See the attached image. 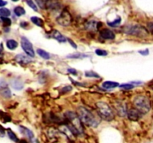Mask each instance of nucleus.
Returning <instances> with one entry per match:
<instances>
[{
    "mask_svg": "<svg viewBox=\"0 0 153 143\" xmlns=\"http://www.w3.org/2000/svg\"><path fill=\"white\" fill-rule=\"evenodd\" d=\"M78 116L79 117L81 122L88 127H96L99 124V120L93 114L91 111L87 110L84 107H79L77 109Z\"/></svg>",
    "mask_w": 153,
    "mask_h": 143,
    "instance_id": "nucleus-1",
    "label": "nucleus"
},
{
    "mask_svg": "<svg viewBox=\"0 0 153 143\" xmlns=\"http://www.w3.org/2000/svg\"><path fill=\"white\" fill-rule=\"evenodd\" d=\"M96 110L100 118L105 121H112L114 119V114L111 107L104 101H99L96 103Z\"/></svg>",
    "mask_w": 153,
    "mask_h": 143,
    "instance_id": "nucleus-2",
    "label": "nucleus"
},
{
    "mask_svg": "<svg viewBox=\"0 0 153 143\" xmlns=\"http://www.w3.org/2000/svg\"><path fill=\"white\" fill-rule=\"evenodd\" d=\"M134 105L135 108L142 114H146L151 109V103L146 96H138L134 99Z\"/></svg>",
    "mask_w": 153,
    "mask_h": 143,
    "instance_id": "nucleus-3",
    "label": "nucleus"
},
{
    "mask_svg": "<svg viewBox=\"0 0 153 143\" xmlns=\"http://www.w3.org/2000/svg\"><path fill=\"white\" fill-rule=\"evenodd\" d=\"M124 32L129 35H132L134 37H144L149 36V31L145 27L140 25H129L124 28Z\"/></svg>",
    "mask_w": 153,
    "mask_h": 143,
    "instance_id": "nucleus-4",
    "label": "nucleus"
},
{
    "mask_svg": "<svg viewBox=\"0 0 153 143\" xmlns=\"http://www.w3.org/2000/svg\"><path fill=\"white\" fill-rule=\"evenodd\" d=\"M65 117L70 122V123H68V124L74 127L75 130H77L79 133L83 132L82 122H81L79 117L77 116V114H75V113H73L72 111H68L65 113Z\"/></svg>",
    "mask_w": 153,
    "mask_h": 143,
    "instance_id": "nucleus-5",
    "label": "nucleus"
},
{
    "mask_svg": "<svg viewBox=\"0 0 153 143\" xmlns=\"http://www.w3.org/2000/svg\"><path fill=\"white\" fill-rule=\"evenodd\" d=\"M56 21L61 26H68L72 23L73 18H72L71 14L69 13V11L64 10L61 12L59 16H57Z\"/></svg>",
    "mask_w": 153,
    "mask_h": 143,
    "instance_id": "nucleus-6",
    "label": "nucleus"
},
{
    "mask_svg": "<svg viewBox=\"0 0 153 143\" xmlns=\"http://www.w3.org/2000/svg\"><path fill=\"white\" fill-rule=\"evenodd\" d=\"M21 46H22V49L24 50L25 52L27 54V55L31 57V58L35 57V50L33 49V45L26 37H23L21 38Z\"/></svg>",
    "mask_w": 153,
    "mask_h": 143,
    "instance_id": "nucleus-7",
    "label": "nucleus"
},
{
    "mask_svg": "<svg viewBox=\"0 0 153 143\" xmlns=\"http://www.w3.org/2000/svg\"><path fill=\"white\" fill-rule=\"evenodd\" d=\"M0 95L5 98L11 97V92L8 88L6 80L3 78H0Z\"/></svg>",
    "mask_w": 153,
    "mask_h": 143,
    "instance_id": "nucleus-8",
    "label": "nucleus"
},
{
    "mask_svg": "<svg viewBox=\"0 0 153 143\" xmlns=\"http://www.w3.org/2000/svg\"><path fill=\"white\" fill-rule=\"evenodd\" d=\"M126 115L128 116V118H129V120L135 122V121L139 120L141 117H142L143 114L141 113L140 111H138L136 108H132L130 109V110L127 112V114H126Z\"/></svg>",
    "mask_w": 153,
    "mask_h": 143,
    "instance_id": "nucleus-9",
    "label": "nucleus"
},
{
    "mask_svg": "<svg viewBox=\"0 0 153 143\" xmlns=\"http://www.w3.org/2000/svg\"><path fill=\"white\" fill-rule=\"evenodd\" d=\"M99 35L105 40H114L115 38V34L110 29H102L99 33Z\"/></svg>",
    "mask_w": 153,
    "mask_h": 143,
    "instance_id": "nucleus-10",
    "label": "nucleus"
},
{
    "mask_svg": "<svg viewBox=\"0 0 153 143\" xmlns=\"http://www.w3.org/2000/svg\"><path fill=\"white\" fill-rule=\"evenodd\" d=\"M15 60L17 62H18L19 63H20V64L22 65H26V64H28V63H30L31 62V58H29L28 57V56H26L24 55V54H18V55H17L15 57Z\"/></svg>",
    "mask_w": 153,
    "mask_h": 143,
    "instance_id": "nucleus-11",
    "label": "nucleus"
},
{
    "mask_svg": "<svg viewBox=\"0 0 153 143\" xmlns=\"http://www.w3.org/2000/svg\"><path fill=\"white\" fill-rule=\"evenodd\" d=\"M52 37L60 43H65L66 41V40H67L64 35L61 34L57 30H54L53 31V32H52Z\"/></svg>",
    "mask_w": 153,
    "mask_h": 143,
    "instance_id": "nucleus-12",
    "label": "nucleus"
},
{
    "mask_svg": "<svg viewBox=\"0 0 153 143\" xmlns=\"http://www.w3.org/2000/svg\"><path fill=\"white\" fill-rule=\"evenodd\" d=\"M19 131H20L21 133H23L25 136H26V137L30 139V140H32L34 138V133H32V131H31L28 128H26V127L19 126Z\"/></svg>",
    "mask_w": 153,
    "mask_h": 143,
    "instance_id": "nucleus-13",
    "label": "nucleus"
},
{
    "mask_svg": "<svg viewBox=\"0 0 153 143\" xmlns=\"http://www.w3.org/2000/svg\"><path fill=\"white\" fill-rule=\"evenodd\" d=\"M115 109L117 110V114L119 116H120L123 117L127 114L126 107H125V105L123 104H119L117 106H116Z\"/></svg>",
    "mask_w": 153,
    "mask_h": 143,
    "instance_id": "nucleus-14",
    "label": "nucleus"
},
{
    "mask_svg": "<svg viewBox=\"0 0 153 143\" xmlns=\"http://www.w3.org/2000/svg\"><path fill=\"white\" fill-rule=\"evenodd\" d=\"M10 85L14 89H17V90H20L23 88V84L19 79H14L10 81Z\"/></svg>",
    "mask_w": 153,
    "mask_h": 143,
    "instance_id": "nucleus-15",
    "label": "nucleus"
},
{
    "mask_svg": "<svg viewBox=\"0 0 153 143\" xmlns=\"http://www.w3.org/2000/svg\"><path fill=\"white\" fill-rule=\"evenodd\" d=\"M102 86V87L104 88V89H113V88L117 87H119L120 85H119V83L108 80V81H105Z\"/></svg>",
    "mask_w": 153,
    "mask_h": 143,
    "instance_id": "nucleus-16",
    "label": "nucleus"
},
{
    "mask_svg": "<svg viewBox=\"0 0 153 143\" xmlns=\"http://www.w3.org/2000/svg\"><path fill=\"white\" fill-rule=\"evenodd\" d=\"M6 45L8 49L10 50H14L16 48H17L18 43L14 40H8L6 42Z\"/></svg>",
    "mask_w": 153,
    "mask_h": 143,
    "instance_id": "nucleus-17",
    "label": "nucleus"
},
{
    "mask_svg": "<svg viewBox=\"0 0 153 143\" xmlns=\"http://www.w3.org/2000/svg\"><path fill=\"white\" fill-rule=\"evenodd\" d=\"M31 22L34 23V24H35L36 25H37V26H39V27L44 26V21H43V19H40V18H39V17H37V16H32V17L31 18Z\"/></svg>",
    "mask_w": 153,
    "mask_h": 143,
    "instance_id": "nucleus-18",
    "label": "nucleus"
},
{
    "mask_svg": "<svg viewBox=\"0 0 153 143\" xmlns=\"http://www.w3.org/2000/svg\"><path fill=\"white\" fill-rule=\"evenodd\" d=\"M37 54H39L40 57H41V58H44V59L49 60V58H50V54L47 52H46V51L43 50V49H38L37 50Z\"/></svg>",
    "mask_w": 153,
    "mask_h": 143,
    "instance_id": "nucleus-19",
    "label": "nucleus"
},
{
    "mask_svg": "<svg viewBox=\"0 0 153 143\" xmlns=\"http://www.w3.org/2000/svg\"><path fill=\"white\" fill-rule=\"evenodd\" d=\"M14 11L15 15H17V16H23V15H24V14H26L25 9L23 8V7H20V6H17V7L14 8Z\"/></svg>",
    "mask_w": 153,
    "mask_h": 143,
    "instance_id": "nucleus-20",
    "label": "nucleus"
},
{
    "mask_svg": "<svg viewBox=\"0 0 153 143\" xmlns=\"http://www.w3.org/2000/svg\"><path fill=\"white\" fill-rule=\"evenodd\" d=\"M10 15V11L6 8H0V16L3 17H8Z\"/></svg>",
    "mask_w": 153,
    "mask_h": 143,
    "instance_id": "nucleus-21",
    "label": "nucleus"
},
{
    "mask_svg": "<svg viewBox=\"0 0 153 143\" xmlns=\"http://www.w3.org/2000/svg\"><path fill=\"white\" fill-rule=\"evenodd\" d=\"M120 23H121V18L120 16L117 18V19H115L114 21L113 22H108V25L109 26L113 27V28H116V27L119 26L120 25Z\"/></svg>",
    "mask_w": 153,
    "mask_h": 143,
    "instance_id": "nucleus-22",
    "label": "nucleus"
},
{
    "mask_svg": "<svg viewBox=\"0 0 153 143\" xmlns=\"http://www.w3.org/2000/svg\"><path fill=\"white\" fill-rule=\"evenodd\" d=\"M8 137L10 138L12 141L15 142H19V139L17 138V135H16L11 130H8Z\"/></svg>",
    "mask_w": 153,
    "mask_h": 143,
    "instance_id": "nucleus-23",
    "label": "nucleus"
},
{
    "mask_svg": "<svg viewBox=\"0 0 153 143\" xmlns=\"http://www.w3.org/2000/svg\"><path fill=\"white\" fill-rule=\"evenodd\" d=\"M85 76L87 78H100V76L97 73L93 71L85 72Z\"/></svg>",
    "mask_w": 153,
    "mask_h": 143,
    "instance_id": "nucleus-24",
    "label": "nucleus"
},
{
    "mask_svg": "<svg viewBox=\"0 0 153 143\" xmlns=\"http://www.w3.org/2000/svg\"><path fill=\"white\" fill-rule=\"evenodd\" d=\"M87 57H89V56L87 55V54H80V53L70 54V55L67 56L68 58H87Z\"/></svg>",
    "mask_w": 153,
    "mask_h": 143,
    "instance_id": "nucleus-25",
    "label": "nucleus"
},
{
    "mask_svg": "<svg viewBox=\"0 0 153 143\" xmlns=\"http://www.w3.org/2000/svg\"><path fill=\"white\" fill-rule=\"evenodd\" d=\"M1 20H2V23L5 26H10L11 25V20H10V18L1 16Z\"/></svg>",
    "mask_w": 153,
    "mask_h": 143,
    "instance_id": "nucleus-26",
    "label": "nucleus"
},
{
    "mask_svg": "<svg viewBox=\"0 0 153 143\" xmlns=\"http://www.w3.org/2000/svg\"><path fill=\"white\" fill-rule=\"evenodd\" d=\"M134 84H123L121 85H120V87L122 88V89H126V90H129V89H132L134 88Z\"/></svg>",
    "mask_w": 153,
    "mask_h": 143,
    "instance_id": "nucleus-27",
    "label": "nucleus"
},
{
    "mask_svg": "<svg viewBox=\"0 0 153 143\" xmlns=\"http://www.w3.org/2000/svg\"><path fill=\"white\" fill-rule=\"evenodd\" d=\"M26 3L28 4V6H29L31 8H32L34 11H37V8L36 5L35 4V2H33V0H26Z\"/></svg>",
    "mask_w": 153,
    "mask_h": 143,
    "instance_id": "nucleus-28",
    "label": "nucleus"
},
{
    "mask_svg": "<svg viewBox=\"0 0 153 143\" xmlns=\"http://www.w3.org/2000/svg\"><path fill=\"white\" fill-rule=\"evenodd\" d=\"M95 53L97 54L98 56H107L108 55V52H106L105 50H103V49H96L95 51Z\"/></svg>",
    "mask_w": 153,
    "mask_h": 143,
    "instance_id": "nucleus-29",
    "label": "nucleus"
},
{
    "mask_svg": "<svg viewBox=\"0 0 153 143\" xmlns=\"http://www.w3.org/2000/svg\"><path fill=\"white\" fill-rule=\"evenodd\" d=\"M96 24L95 22H89L87 25H86V28L88 30H92L94 28V26H96Z\"/></svg>",
    "mask_w": 153,
    "mask_h": 143,
    "instance_id": "nucleus-30",
    "label": "nucleus"
},
{
    "mask_svg": "<svg viewBox=\"0 0 153 143\" xmlns=\"http://www.w3.org/2000/svg\"><path fill=\"white\" fill-rule=\"evenodd\" d=\"M72 89H73V87H72L71 86H66L65 87L62 88L61 91L62 93H68V92H70Z\"/></svg>",
    "mask_w": 153,
    "mask_h": 143,
    "instance_id": "nucleus-31",
    "label": "nucleus"
},
{
    "mask_svg": "<svg viewBox=\"0 0 153 143\" xmlns=\"http://www.w3.org/2000/svg\"><path fill=\"white\" fill-rule=\"evenodd\" d=\"M139 53L141 54V55H148L150 52H149L148 49H145V50H142V51H139Z\"/></svg>",
    "mask_w": 153,
    "mask_h": 143,
    "instance_id": "nucleus-32",
    "label": "nucleus"
},
{
    "mask_svg": "<svg viewBox=\"0 0 153 143\" xmlns=\"http://www.w3.org/2000/svg\"><path fill=\"white\" fill-rule=\"evenodd\" d=\"M148 29L152 34H153V23H148Z\"/></svg>",
    "mask_w": 153,
    "mask_h": 143,
    "instance_id": "nucleus-33",
    "label": "nucleus"
},
{
    "mask_svg": "<svg viewBox=\"0 0 153 143\" xmlns=\"http://www.w3.org/2000/svg\"><path fill=\"white\" fill-rule=\"evenodd\" d=\"M67 71H68V72L70 74H73V75H77V71L75 69H68Z\"/></svg>",
    "mask_w": 153,
    "mask_h": 143,
    "instance_id": "nucleus-34",
    "label": "nucleus"
},
{
    "mask_svg": "<svg viewBox=\"0 0 153 143\" xmlns=\"http://www.w3.org/2000/svg\"><path fill=\"white\" fill-rule=\"evenodd\" d=\"M5 129H4L2 126L0 125V136H1V137H3V136H5Z\"/></svg>",
    "mask_w": 153,
    "mask_h": 143,
    "instance_id": "nucleus-35",
    "label": "nucleus"
},
{
    "mask_svg": "<svg viewBox=\"0 0 153 143\" xmlns=\"http://www.w3.org/2000/svg\"><path fill=\"white\" fill-rule=\"evenodd\" d=\"M67 40H68V41H69V43H70V44H71L72 46H73V47L74 48V49H77V45L75 43L73 42V40H70V39H67Z\"/></svg>",
    "mask_w": 153,
    "mask_h": 143,
    "instance_id": "nucleus-36",
    "label": "nucleus"
},
{
    "mask_svg": "<svg viewBox=\"0 0 153 143\" xmlns=\"http://www.w3.org/2000/svg\"><path fill=\"white\" fill-rule=\"evenodd\" d=\"M7 5V2L4 1V0H0V7H3Z\"/></svg>",
    "mask_w": 153,
    "mask_h": 143,
    "instance_id": "nucleus-37",
    "label": "nucleus"
},
{
    "mask_svg": "<svg viewBox=\"0 0 153 143\" xmlns=\"http://www.w3.org/2000/svg\"><path fill=\"white\" fill-rule=\"evenodd\" d=\"M2 50L0 49V57H2Z\"/></svg>",
    "mask_w": 153,
    "mask_h": 143,
    "instance_id": "nucleus-38",
    "label": "nucleus"
},
{
    "mask_svg": "<svg viewBox=\"0 0 153 143\" xmlns=\"http://www.w3.org/2000/svg\"><path fill=\"white\" fill-rule=\"evenodd\" d=\"M13 2H18V1H19V0H12Z\"/></svg>",
    "mask_w": 153,
    "mask_h": 143,
    "instance_id": "nucleus-39",
    "label": "nucleus"
}]
</instances>
